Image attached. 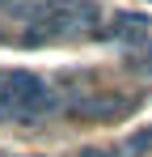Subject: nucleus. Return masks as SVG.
Here are the masks:
<instances>
[{
    "mask_svg": "<svg viewBox=\"0 0 152 157\" xmlns=\"http://www.w3.org/2000/svg\"><path fill=\"white\" fill-rule=\"evenodd\" d=\"M4 85L13 89V102H17V123H42L51 115H63V98L59 89H51L42 77L25 72V68H9L0 72Z\"/></svg>",
    "mask_w": 152,
    "mask_h": 157,
    "instance_id": "f257e3e1",
    "label": "nucleus"
},
{
    "mask_svg": "<svg viewBox=\"0 0 152 157\" xmlns=\"http://www.w3.org/2000/svg\"><path fill=\"white\" fill-rule=\"evenodd\" d=\"M131 98H123L118 89H101V85H85V89H72L63 98V115L68 119H80V123H106V119H118Z\"/></svg>",
    "mask_w": 152,
    "mask_h": 157,
    "instance_id": "f03ea898",
    "label": "nucleus"
},
{
    "mask_svg": "<svg viewBox=\"0 0 152 157\" xmlns=\"http://www.w3.org/2000/svg\"><path fill=\"white\" fill-rule=\"evenodd\" d=\"M97 34L110 38V43L144 38V34H148V17H144V13H114V21H110V26H97Z\"/></svg>",
    "mask_w": 152,
    "mask_h": 157,
    "instance_id": "7ed1b4c3",
    "label": "nucleus"
},
{
    "mask_svg": "<svg viewBox=\"0 0 152 157\" xmlns=\"http://www.w3.org/2000/svg\"><path fill=\"white\" fill-rule=\"evenodd\" d=\"M123 68L135 72V77H152V43H144V47H127Z\"/></svg>",
    "mask_w": 152,
    "mask_h": 157,
    "instance_id": "20e7f679",
    "label": "nucleus"
},
{
    "mask_svg": "<svg viewBox=\"0 0 152 157\" xmlns=\"http://www.w3.org/2000/svg\"><path fill=\"white\" fill-rule=\"evenodd\" d=\"M118 157H152V123L139 128L135 136H127L123 144H118Z\"/></svg>",
    "mask_w": 152,
    "mask_h": 157,
    "instance_id": "39448f33",
    "label": "nucleus"
},
{
    "mask_svg": "<svg viewBox=\"0 0 152 157\" xmlns=\"http://www.w3.org/2000/svg\"><path fill=\"white\" fill-rule=\"evenodd\" d=\"M0 123H17V102H13V89L0 77Z\"/></svg>",
    "mask_w": 152,
    "mask_h": 157,
    "instance_id": "423d86ee",
    "label": "nucleus"
},
{
    "mask_svg": "<svg viewBox=\"0 0 152 157\" xmlns=\"http://www.w3.org/2000/svg\"><path fill=\"white\" fill-rule=\"evenodd\" d=\"M72 157H114V153H106V149H80V153H72Z\"/></svg>",
    "mask_w": 152,
    "mask_h": 157,
    "instance_id": "0eeeda50",
    "label": "nucleus"
},
{
    "mask_svg": "<svg viewBox=\"0 0 152 157\" xmlns=\"http://www.w3.org/2000/svg\"><path fill=\"white\" fill-rule=\"evenodd\" d=\"M13 4H17V0H0V13H4V9H13Z\"/></svg>",
    "mask_w": 152,
    "mask_h": 157,
    "instance_id": "6e6552de",
    "label": "nucleus"
},
{
    "mask_svg": "<svg viewBox=\"0 0 152 157\" xmlns=\"http://www.w3.org/2000/svg\"><path fill=\"white\" fill-rule=\"evenodd\" d=\"M9 157H21V153H9ZM34 157H38V153H34Z\"/></svg>",
    "mask_w": 152,
    "mask_h": 157,
    "instance_id": "1a4fd4ad",
    "label": "nucleus"
}]
</instances>
